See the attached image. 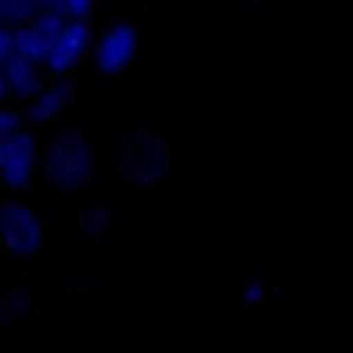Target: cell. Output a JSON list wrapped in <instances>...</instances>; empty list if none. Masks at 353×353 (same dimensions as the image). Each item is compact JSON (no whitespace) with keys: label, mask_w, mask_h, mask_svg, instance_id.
<instances>
[{"label":"cell","mask_w":353,"mask_h":353,"mask_svg":"<svg viewBox=\"0 0 353 353\" xmlns=\"http://www.w3.org/2000/svg\"><path fill=\"white\" fill-rule=\"evenodd\" d=\"M116 163L120 173L130 183L152 187L169 175L171 150L167 141L152 130L126 132L116 148Z\"/></svg>","instance_id":"1"},{"label":"cell","mask_w":353,"mask_h":353,"mask_svg":"<svg viewBox=\"0 0 353 353\" xmlns=\"http://www.w3.org/2000/svg\"><path fill=\"white\" fill-rule=\"evenodd\" d=\"M94 171V157L85 137L79 130H61L45 152V175L61 191L85 187Z\"/></svg>","instance_id":"2"},{"label":"cell","mask_w":353,"mask_h":353,"mask_svg":"<svg viewBox=\"0 0 353 353\" xmlns=\"http://www.w3.org/2000/svg\"><path fill=\"white\" fill-rule=\"evenodd\" d=\"M0 240L17 256H33L43 242L41 221L31 208L8 201L0 205Z\"/></svg>","instance_id":"3"},{"label":"cell","mask_w":353,"mask_h":353,"mask_svg":"<svg viewBox=\"0 0 353 353\" xmlns=\"http://www.w3.org/2000/svg\"><path fill=\"white\" fill-rule=\"evenodd\" d=\"M139 47L137 29L128 23H118L110 27L98 43L96 49V65L106 75H116L128 68L134 59Z\"/></svg>","instance_id":"4"},{"label":"cell","mask_w":353,"mask_h":353,"mask_svg":"<svg viewBox=\"0 0 353 353\" xmlns=\"http://www.w3.org/2000/svg\"><path fill=\"white\" fill-rule=\"evenodd\" d=\"M37 161V141L29 132H12L4 142L0 173L10 189H25L33 175Z\"/></svg>","instance_id":"5"},{"label":"cell","mask_w":353,"mask_h":353,"mask_svg":"<svg viewBox=\"0 0 353 353\" xmlns=\"http://www.w3.org/2000/svg\"><path fill=\"white\" fill-rule=\"evenodd\" d=\"M90 37H92V31L85 21H75V19L70 21L49 51V57L45 61L49 70L55 73H65L71 70L81 59L90 43Z\"/></svg>","instance_id":"6"},{"label":"cell","mask_w":353,"mask_h":353,"mask_svg":"<svg viewBox=\"0 0 353 353\" xmlns=\"http://www.w3.org/2000/svg\"><path fill=\"white\" fill-rule=\"evenodd\" d=\"M2 75L6 79V85L21 98H35L43 90V77L37 70V63L10 53L2 63Z\"/></svg>","instance_id":"7"},{"label":"cell","mask_w":353,"mask_h":353,"mask_svg":"<svg viewBox=\"0 0 353 353\" xmlns=\"http://www.w3.org/2000/svg\"><path fill=\"white\" fill-rule=\"evenodd\" d=\"M71 96H73V88L68 79L57 81L49 90H41L33 98V104L29 106V118L37 124L49 122L51 118H55L63 108L68 106Z\"/></svg>","instance_id":"8"},{"label":"cell","mask_w":353,"mask_h":353,"mask_svg":"<svg viewBox=\"0 0 353 353\" xmlns=\"http://www.w3.org/2000/svg\"><path fill=\"white\" fill-rule=\"evenodd\" d=\"M53 47V41H49L35 27H23L17 33H12V51L33 63H45L49 57V51Z\"/></svg>","instance_id":"9"},{"label":"cell","mask_w":353,"mask_h":353,"mask_svg":"<svg viewBox=\"0 0 353 353\" xmlns=\"http://www.w3.org/2000/svg\"><path fill=\"white\" fill-rule=\"evenodd\" d=\"M43 10L41 0H0V23H23Z\"/></svg>","instance_id":"10"},{"label":"cell","mask_w":353,"mask_h":353,"mask_svg":"<svg viewBox=\"0 0 353 353\" xmlns=\"http://www.w3.org/2000/svg\"><path fill=\"white\" fill-rule=\"evenodd\" d=\"M79 228L90 238H102L112 228V212L102 205L88 208L79 215Z\"/></svg>","instance_id":"11"},{"label":"cell","mask_w":353,"mask_h":353,"mask_svg":"<svg viewBox=\"0 0 353 353\" xmlns=\"http://www.w3.org/2000/svg\"><path fill=\"white\" fill-rule=\"evenodd\" d=\"M29 303H31V299H29L27 290H21V288L8 290L0 299V321L14 323V321L23 319L29 311Z\"/></svg>","instance_id":"12"},{"label":"cell","mask_w":353,"mask_h":353,"mask_svg":"<svg viewBox=\"0 0 353 353\" xmlns=\"http://www.w3.org/2000/svg\"><path fill=\"white\" fill-rule=\"evenodd\" d=\"M94 0H65V14L68 19L83 21L92 12Z\"/></svg>","instance_id":"13"},{"label":"cell","mask_w":353,"mask_h":353,"mask_svg":"<svg viewBox=\"0 0 353 353\" xmlns=\"http://www.w3.org/2000/svg\"><path fill=\"white\" fill-rule=\"evenodd\" d=\"M17 130H21V116L10 110H0V134L10 137Z\"/></svg>","instance_id":"14"},{"label":"cell","mask_w":353,"mask_h":353,"mask_svg":"<svg viewBox=\"0 0 353 353\" xmlns=\"http://www.w3.org/2000/svg\"><path fill=\"white\" fill-rule=\"evenodd\" d=\"M264 294H266V290H264V284L260 283V281H250L242 288V301L248 303V305L260 303L264 299Z\"/></svg>","instance_id":"15"},{"label":"cell","mask_w":353,"mask_h":353,"mask_svg":"<svg viewBox=\"0 0 353 353\" xmlns=\"http://www.w3.org/2000/svg\"><path fill=\"white\" fill-rule=\"evenodd\" d=\"M10 53H14V51H12V33L6 31V29L0 25V63H2Z\"/></svg>","instance_id":"16"},{"label":"cell","mask_w":353,"mask_h":353,"mask_svg":"<svg viewBox=\"0 0 353 353\" xmlns=\"http://www.w3.org/2000/svg\"><path fill=\"white\" fill-rule=\"evenodd\" d=\"M43 2V10H51V12H59L63 17L65 14V0H41Z\"/></svg>","instance_id":"17"},{"label":"cell","mask_w":353,"mask_h":353,"mask_svg":"<svg viewBox=\"0 0 353 353\" xmlns=\"http://www.w3.org/2000/svg\"><path fill=\"white\" fill-rule=\"evenodd\" d=\"M6 92H8V85H6V79H4V75H2V71H0V98H4Z\"/></svg>","instance_id":"18"},{"label":"cell","mask_w":353,"mask_h":353,"mask_svg":"<svg viewBox=\"0 0 353 353\" xmlns=\"http://www.w3.org/2000/svg\"><path fill=\"white\" fill-rule=\"evenodd\" d=\"M4 142H6V137L0 134V165H2V157H4Z\"/></svg>","instance_id":"19"},{"label":"cell","mask_w":353,"mask_h":353,"mask_svg":"<svg viewBox=\"0 0 353 353\" xmlns=\"http://www.w3.org/2000/svg\"><path fill=\"white\" fill-rule=\"evenodd\" d=\"M250 2H254V0H250Z\"/></svg>","instance_id":"20"}]
</instances>
